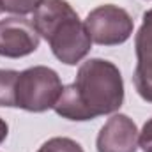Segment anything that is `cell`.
Listing matches in <instances>:
<instances>
[{
  "label": "cell",
  "instance_id": "9",
  "mask_svg": "<svg viewBox=\"0 0 152 152\" xmlns=\"http://www.w3.org/2000/svg\"><path fill=\"white\" fill-rule=\"evenodd\" d=\"M37 152H85L83 147L71 140V138H66V136H55V138H50L48 142H44Z\"/></svg>",
  "mask_w": 152,
  "mask_h": 152
},
{
  "label": "cell",
  "instance_id": "11",
  "mask_svg": "<svg viewBox=\"0 0 152 152\" xmlns=\"http://www.w3.org/2000/svg\"><path fill=\"white\" fill-rule=\"evenodd\" d=\"M138 147L143 152H152V118H149L138 133Z\"/></svg>",
  "mask_w": 152,
  "mask_h": 152
},
{
  "label": "cell",
  "instance_id": "8",
  "mask_svg": "<svg viewBox=\"0 0 152 152\" xmlns=\"http://www.w3.org/2000/svg\"><path fill=\"white\" fill-rule=\"evenodd\" d=\"M20 71L0 69V106L16 108V83Z\"/></svg>",
  "mask_w": 152,
  "mask_h": 152
},
{
  "label": "cell",
  "instance_id": "7",
  "mask_svg": "<svg viewBox=\"0 0 152 152\" xmlns=\"http://www.w3.org/2000/svg\"><path fill=\"white\" fill-rule=\"evenodd\" d=\"M138 127L124 113L112 115L99 129L96 147L97 152H136L138 151Z\"/></svg>",
  "mask_w": 152,
  "mask_h": 152
},
{
  "label": "cell",
  "instance_id": "1",
  "mask_svg": "<svg viewBox=\"0 0 152 152\" xmlns=\"http://www.w3.org/2000/svg\"><path fill=\"white\" fill-rule=\"evenodd\" d=\"M124 103V80L113 62L104 58L85 60L76 81L66 85L53 106L62 118L87 122L118 112Z\"/></svg>",
  "mask_w": 152,
  "mask_h": 152
},
{
  "label": "cell",
  "instance_id": "4",
  "mask_svg": "<svg viewBox=\"0 0 152 152\" xmlns=\"http://www.w3.org/2000/svg\"><path fill=\"white\" fill-rule=\"evenodd\" d=\"M85 27L92 42L99 46H118L133 36L134 21L126 9L104 4L87 14Z\"/></svg>",
  "mask_w": 152,
  "mask_h": 152
},
{
  "label": "cell",
  "instance_id": "6",
  "mask_svg": "<svg viewBox=\"0 0 152 152\" xmlns=\"http://www.w3.org/2000/svg\"><path fill=\"white\" fill-rule=\"evenodd\" d=\"M136 67L133 75V83L138 96L152 103V7L143 14L142 25L134 36Z\"/></svg>",
  "mask_w": 152,
  "mask_h": 152
},
{
  "label": "cell",
  "instance_id": "3",
  "mask_svg": "<svg viewBox=\"0 0 152 152\" xmlns=\"http://www.w3.org/2000/svg\"><path fill=\"white\" fill-rule=\"evenodd\" d=\"M62 81L57 71L46 66H34L21 71L16 83V108L25 112L42 113L55 106Z\"/></svg>",
  "mask_w": 152,
  "mask_h": 152
},
{
  "label": "cell",
  "instance_id": "2",
  "mask_svg": "<svg viewBox=\"0 0 152 152\" xmlns=\"http://www.w3.org/2000/svg\"><path fill=\"white\" fill-rule=\"evenodd\" d=\"M32 23L62 64L76 66L88 55L92 39L85 21L80 20L67 0H42L34 12Z\"/></svg>",
  "mask_w": 152,
  "mask_h": 152
},
{
  "label": "cell",
  "instance_id": "12",
  "mask_svg": "<svg viewBox=\"0 0 152 152\" xmlns=\"http://www.w3.org/2000/svg\"><path fill=\"white\" fill-rule=\"evenodd\" d=\"M7 134H9V126H7V122H5V120L0 117V145L5 142Z\"/></svg>",
  "mask_w": 152,
  "mask_h": 152
},
{
  "label": "cell",
  "instance_id": "10",
  "mask_svg": "<svg viewBox=\"0 0 152 152\" xmlns=\"http://www.w3.org/2000/svg\"><path fill=\"white\" fill-rule=\"evenodd\" d=\"M42 0H0V9L16 16H25L36 12Z\"/></svg>",
  "mask_w": 152,
  "mask_h": 152
},
{
  "label": "cell",
  "instance_id": "5",
  "mask_svg": "<svg viewBox=\"0 0 152 152\" xmlns=\"http://www.w3.org/2000/svg\"><path fill=\"white\" fill-rule=\"evenodd\" d=\"M41 36L34 23L21 16L0 20V57L21 58L39 48Z\"/></svg>",
  "mask_w": 152,
  "mask_h": 152
},
{
  "label": "cell",
  "instance_id": "13",
  "mask_svg": "<svg viewBox=\"0 0 152 152\" xmlns=\"http://www.w3.org/2000/svg\"><path fill=\"white\" fill-rule=\"evenodd\" d=\"M0 12H2V9H0Z\"/></svg>",
  "mask_w": 152,
  "mask_h": 152
}]
</instances>
